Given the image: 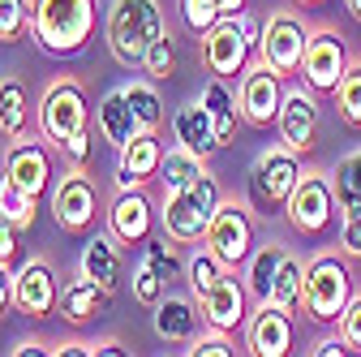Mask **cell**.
Segmentation results:
<instances>
[{
	"instance_id": "42",
	"label": "cell",
	"mask_w": 361,
	"mask_h": 357,
	"mask_svg": "<svg viewBox=\"0 0 361 357\" xmlns=\"http://www.w3.org/2000/svg\"><path fill=\"white\" fill-rule=\"evenodd\" d=\"M336 332H340V340H344L348 349H361V293H357V297H348L344 315L336 319Z\"/></svg>"
},
{
	"instance_id": "35",
	"label": "cell",
	"mask_w": 361,
	"mask_h": 357,
	"mask_svg": "<svg viewBox=\"0 0 361 357\" xmlns=\"http://www.w3.org/2000/svg\"><path fill=\"white\" fill-rule=\"evenodd\" d=\"M125 91V99L133 104V112L142 116V125L155 133L159 125H164V99H159V91H155V82L151 78H138V82H125L121 86Z\"/></svg>"
},
{
	"instance_id": "9",
	"label": "cell",
	"mask_w": 361,
	"mask_h": 357,
	"mask_svg": "<svg viewBox=\"0 0 361 357\" xmlns=\"http://www.w3.org/2000/svg\"><path fill=\"white\" fill-rule=\"evenodd\" d=\"M336 186H331V172H301V181L284 207L288 215V224L305 237H319L327 224H331V215H336Z\"/></svg>"
},
{
	"instance_id": "28",
	"label": "cell",
	"mask_w": 361,
	"mask_h": 357,
	"mask_svg": "<svg viewBox=\"0 0 361 357\" xmlns=\"http://www.w3.org/2000/svg\"><path fill=\"white\" fill-rule=\"evenodd\" d=\"M207 172V155H198V151H190V147H172V151H164V168H159V186H164V194H172V190H185V186H194L198 176Z\"/></svg>"
},
{
	"instance_id": "19",
	"label": "cell",
	"mask_w": 361,
	"mask_h": 357,
	"mask_svg": "<svg viewBox=\"0 0 361 357\" xmlns=\"http://www.w3.org/2000/svg\"><path fill=\"white\" fill-rule=\"evenodd\" d=\"M245 284H237L228 272H224L202 297H198V305H202V323H211V327H224V332H237L241 323H245Z\"/></svg>"
},
{
	"instance_id": "45",
	"label": "cell",
	"mask_w": 361,
	"mask_h": 357,
	"mask_svg": "<svg viewBox=\"0 0 361 357\" xmlns=\"http://www.w3.org/2000/svg\"><path fill=\"white\" fill-rule=\"evenodd\" d=\"M52 353H56V357H99V344H86V340H61Z\"/></svg>"
},
{
	"instance_id": "12",
	"label": "cell",
	"mask_w": 361,
	"mask_h": 357,
	"mask_svg": "<svg viewBox=\"0 0 361 357\" xmlns=\"http://www.w3.org/2000/svg\"><path fill=\"white\" fill-rule=\"evenodd\" d=\"M52 215H56V224L65 233H86L90 224H95V215H99V190H95V181H90L86 168L69 164V172L52 186Z\"/></svg>"
},
{
	"instance_id": "27",
	"label": "cell",
	"mask_w": 361,
	"mask_h": 357,
	"mask_svg": "<svg viewBox=\"0 0 361 357\" xmlns=\"http://www.w3.org/2000/svg\"><path fill=\"white\" fill-rule=\"evenodd\" d=\"M224 82H228V78H215L211 73V82L202 86V104L211 108V121H215V138H219V147H228L233 143V133H237V99L228 95V86H224Z\"/></svg>"
},
{
	"instance_id": "23",
	"label": "cell",
	"mask_w": 361,
	"mask_h": 357,
	"mask_svg": "<svg viewBox=\"0 0 361 357\" xmlns=\"http://www.w3.org/2000/svg\"><path fill=\"white\" fill-rule=\"evenodd\" d=\"M155 332L168 344H185L198 336V297H172L164 293V301L155 305Z\"/></svg>"
},
{
	"instance_id": "16",
	"label": "cell",
	"mask_w": 361,
	"mask_h": 357,
	"mask_svg": "<svg viewBox=\"0 0 361 357\" xmlns=\"http://www.w3.org/2000/svg\"><path fill=\"white\" fill-rule=\"evenodd\" d=\"M164 168V143L159 133H138L133 143L121 147V164H116V190H147L151 181H159Z\"/></svg>"
},
{
	"instance_id": "39",
	"label": "cell",
	"mask_w": 361,
	"mask_h": 357,
	"mask_svg": "<svg viewBox=\"0 0 361 357\" xmlns=\"http://www.w3.org/2000/svg\"><path fill=\"white\" fill-rule=\"evenodd\" d=\"M164 293H168V280L155 272V267L147 262V258H138L133 262V301H142V305H159L164 301Z\"/></svg>"
},
{
	"instance_id": "26",
	"label": "cell",
	"mask_w": 361,
	"mask_h": 357,
	"mask_svg": "<svg viewBox=\"0 0 361 357\" xmlns=\"http://www.w3.org/2000/svg\"><path fill=\"white\" fill-rule=\"evenodd\" d=\"M26 129H30V95L22 78H5L0 82V133L18 143L26 138Z\"/></svg>"
},
{
	"instance_id": "7",
	"label": "cell",
	"mask_w": 361,
	"mask_h": 357,
	"mask_svg": "<svg viewBox=\"0 0 361 357\" xmlns=\"http://www.w3.org/2000/svg\"><path fill=\"white\" fill-rule=\"evenodd\" d=\"M202 246L228 267V272H237V267L254 254V224H250V207L233 202V198H219L211 224L202 233Z\"/></svg>"
},
{
	"instance_id": "48",
	"label": "cell",
	"mask_w": 361,
	"mask_h": 357,
	"mask_svg": "<svg viewBox=\"0 0 361 357\" xmlns=\"http://www.w3.org/2000/svg\"><path fill=\"white\" fill-rule=\"evenodd\" d=\"M9 353H13V357H26V353H52V349H43L39 340H22V344H18V349H9Z\"/></svg>"
},
{
	"instance_id": "36",
	"label": "cell",
	"mask_w": 361,
	"mask_h": 357,
	"mask_svg": "<svg viewBox=\"0 0 361 357\" xmlns=\"http://www.w3.org/2000/svg\"><path fill=\"white\" fill-rule=\"evenodd\" d=\"M142 258L155 267L164 280H176L180 272H185V262H180V254H176V241H172L168 233H164V237H147V241H142Z\"/></svg>"
},
{
	"instance_id": "49",
	"label": "cell",
	"mask_w": 361,
	"mask_h": 357,
	"mask_svg": "<svg viewBox=\"0 0 361 357\" xmlns=\"http://www.w3.org/2000/svg\"><path fill=\"white\" fill-rule=\"evenodd\" d=\"M344 5H348V13H353V18L361 22V0H344Z\"/></svg>"
},
{
	"instance_id": "46",
	"label": "cell",
	"mask_w": 361,
	"mask_h": 357,
	"mask_svg": "<svg viewBox=\"0 0 361 357\" xmlns=\"http://www.w3.org/2000/svg\"><path fill=\"white\" fill-rule=\"evenodd\" d=\"M310 353H314V357H340V353H348V344H344V340H340V332H336V336L319 340V344H314Z\"/></svg>"
},
{
	"instance_id": "15",
	"label": "cell",
	"mask_w": 361,
	"mask_h": 357,
	"mask_svg": "<svg viewBox=\"0 0 361 357\" xmlns=\"http://www.w3.org/2000/svg\"><path fill=\"white\" fill-rule=\"evenodd\" d=\"M276 129H280V143L293 147L297 155H310L319 147V104H314L310 91H284V104H280V116H276Z\"/></svg>"
},
{
	"instance_id": "1",
	"label": "cell",
	"mask_w": 361,
	"mask_h": 357,
	"mask_svg": "<svg viewBox=\"0 0 361 357\" xmlns=\"http://www.w3.org/2000/svg\"><path fill=\"white\" fill-rule=\"evenodd\" d=\"M39 133L48 138L73 168L95 159V129H90V99L78 78H56L39 99Z\"/></svg>"
},
{
	"instance_id": "43",
	"label": "cell",
	"mask_w": 361,
	"mask_h": 357,
	"mask_svg": "<svg viewBox=\"0 0 361 357\" xmlns=\"http://www.w3.org/2000/svg\"><path fill=\"white\" fill-rule=\"evenodd\" d=\"M340 246L348 258H361V215H344L340 224Z\"/></svg>"
},
{
	"instance_id": "18",
	"label": "cell",
	"mask_w": 361,
	"mask_h": 357,
	"mask_svg": "<svg viewBox=\"0 0 361 357\" xmlns=\"http://www.w3.org/2000/svg\"><path fill=\"white\" fill-rule=\"evenodd\" d=\"M43 143H48V138H43ZM43 143L39 138H18L9 147V155H5V172L13 176L18 186H26L35 198H43V190L52 186V155H48Z\"/></svg>"
},
{
	"instance_id": "32",
	"label": "cell",
	"mask_w": 361,
	"mask_h": 357,
	"mask_svg": "<svg viewBox=\"0 0 361 357\" xmlns=\"http://www.w3.org/2000/svg\"><path fill=\"white\" fill-rule=\"evenodd\" d=\"M271 301H276L280 310H288V315H301L305 310V267L284 254L280 262V276H276V289H271Z\"/></svg>"
},
{
	"instance_id": "40",
	"label": "cell",
	"mask_w": 361,
	"mask_h": 357,
	"mask_svg": "<svg viewBox=\"0 0 361 357\" xmlns=\"http://www.w3.org/2000/svg\"><path fill=\"white\" fill-rule=\"evenodd\" d=\"M185 353H194V357H233V353H237V340H233V332L207 323V332H198Z\"/></svg>"
},
{
	"instance_id": "8",
	"label": "cell",
	"mask_w": 361,
	"mask_h": 357,
	"mask_svg": "<svg viewBox=\"0 0 361 357\" xmlns=\"http://www.w3.org/2000/svg\"><path fill=\"white\" fill-rule=\"evenodd\" d=\"M198 39H202V43H198L202 65H207V73H215V78H241V73L250 69V52L258 48V43L245 35L241 18H224V22H215L211 30H202Z\"/></svg>"
},
{
	"instance_id": "47",
	"label": "cell",
	"mask_w": 361,
	"mask_h": 357,
	"mask_svg": "<svg viewBox=\"0 0 361 357\" xmlns=\"http://www.w3.org/2000/svg\"><path fill=\"white\" fill-rule=\"evenodd\" d=\"M9 305H13V276H9V267L0 262V319H5Z\"/></svg>"
},
{
	"instance_id": "24",
	"label": "cell",
	"mask_w": 361,
	"mask_h": 357,
	"mask_svg": "<svg viewBox=\"0 0 361 357\" xmlns=\"http://www.w3.org/2000/svg\"><path fill=\"white\" fill-rule=\"evenodd\" d=\"M82 276H90V280H99L104 289H112L116 293V284H121V272H125V262H121V241L112 237V233H95L86 241V250H82Z\"/></svg>"
},
{
	"instance_id": "20",
	"label": "cell",
	"mask_w": 361,
	"mask_h": 357,
	"mask_svg": "<svg viewBox=\"0 0 361 357\" xmlns=\"http://www.w3.org/2000/svg\"><path fill=\"white\" fill-rule=\"evenodd\" d=\"M293 349V315L276 301H262L258 315L250 319V353L258 357H284Z\"/></svg>"
},
{
	"instance_id": "33",
	"label": "cell",
	"mask_w": 361,
	"mask_h": 357,
	"mask_svg": "<svg viewBox=\"0 0 361 357\" xmlns=\"http://www.w3.org/2000/svg\"><path fill=\"white\" fill-rule=\"evenodd\" d=\"M35 211H39V198H35L26 186H18L9 172L0 176V215H5L9 224L30 229V224H35Z\"/></svg>"
},
{
	"instance_id": "3",
	"label": "cell",
	"mask_w": 361,
	"mask_h": 357,
	"mask_svg": "<svg viewBox=\"0 0 361 357\" xmlns=\"http://www.w3.org/2000/svg\"><path fill=\"white\" fill-rule=\"evenodd\" d=\"M108 48L125 69H142V56L151 52V43L168 35L159 0H112L108 5Z\"/></svg>"
},
{
	"instance_id": "50",
	"label": "cell",
	"mask_w": 361,
	"mask_h": 357,
	"mask_svg": "<svg viewBox=\"0 0 361 357\" xmlns=\"http://www.w3.org/2000/svg\"><path fill=\"white\" fill-rule=\"evenodd\" d=\"M297 5H323V0H297Z\"/></svg>"
},
{
	"instance_id": "5",
	"label": "cell",
	"mask_w": 361,
	"mask_h": 357,
	"mask_svg": "<svg viewBox=\"0 0 361 357\" xmlns=\"http://www.w3.org/2000/svg\"><path fill=\"white\" fill-rule=\"evenodd\" d=\"M301 181V155L293 147H267L254 168H250V207L271 215V211H284L293 190Z\"/></svg>"
},
{
	"instance_id": "31",
	"label": "cell",
	"mask_w": 361,
	"mask_h": 357,
	"mask_svg": "<svg viewBox=\"0 0 361 357\" xmlns=\"http://www.w3.org/2000/svg\"><path fill=\"white\" fill-rule=\"evenodd\" d=\"M241 9H245V0H180V22L194 35H202L224 18H237Z\"/></svg>"
},
{
	"instance_id": "21",
	"label": "cell",
	"mask_w": 361,
	"mask_h": 357,
	"mask_svg": "<svg viewBox=\"0 0 361 357\" xmlns=\"http://www.w3.org/2000/svg\"><path fill=\"white\" fill-rule=\"evenodd\" d=\"M108 305H112V289H104L99 280H90V276H78L73 284L61 289V315H65L69 327L95 323Z\"/></svg>"
},
{
	"instance_id": "38",
	"label": "cell",
	"mask_w": 361,
	"mask_h": 357,
	"mask_svg": "<svg viewBox=\"0 0 361 357\" xmlns=\"http://www.w3.org/2000/svg\"><path fill=\"white\" fill-rule=\"evenodd\" d=\"M224 272H228V267H224V262H219L207 246H202L194 258H185V280H190V293H194V297H202V293H207V289L224 276Z\"/></svg>"
},
{
	"instance_id": "41",
	"label": "cell",
	"mask_w": 361,
	"mask_h": 357,
	"mask_svg": "<svg viewBox=\"0 0 361 357\" xmlns=\"http://www.w3.org/2000/svg\"><path fill=\"white\" fill-rule=\"evenodd\" d=\"M142 73H147L151 82H168V78L176 73V52H172V39H168V35L151 43V52L142 56Z\"/></svg>"
},
{
	"instance_id": "2",
	"label": "cell",
	"mask_w": 361,
	"mask_h": 357,
	"mask_svg": "<svg viewBox=\"0 0 361 357\" xmlns=\"http://www.w3.org/2000/svg\"><path fill=\"white\" fill-rule=\"evenodd\" d=\"M95 0H35L30 9V35L43 52L73 56L95 39Z\"/></svg>"
},
{
	"instance_id": "14",
	"label": "cell",
	"mask_w": 361,
	"mask_h": 357,
	"mask_svg": "<svg viewBox=\"0 0 361 357\" xmlns=\"http://www.w3.org/2000/svg\"><path fill=\"white\" fill-rule=\"evenodd\" d=\"M348 69V52H344V39L336 35V30H310V39H305V61H301V78H305V86L314 95H331L336 91V82H340V73Z\"/></svg>"
},
{
	"instance_id": "30",
	"label": "cell",
	"mask_w": 361,
	"mask_h": 357,
	"mask_svg": "<svg viewBox=\"0 0 361 357\" xmlns=\"http://www.w3.org/2000/svg\"><path fill=\"white\" fill-rule=\"evenodd\" d=\"M331 186H336V202L344 215H361V151H348L336 168H331Z\"/></svg>"
},
{
	"instance_id": "11",
	"label": "cell",
	"mask_w": 361,
	"mask_h": 357,
	"mask_svg": "<svg viewBox=\"0 0 361 357\" xmlns=\"http://www.w3.org/2000/svg\"><path fill=\"white\" fill-rule=\"evenodd\" d=\"M13 310L26 319L61 315V280H56L48 258H30L13 272Z\"/></svg>"
},
{
	"instance_id": "37",
	"label": "cell",
	"mask_w": 361,
	"mask_h": 357,
	"mask_svg": "<svg viewBox=\"0 0 361 357\" xmlns=\"http://www.w3.org/2000/svg\"><path fill=\"white\" fill-rule=\"evenodd\" d=\"M35 0H0V43H22L30 35Z\"/></svg>"
},
{
	"instance_id": "22",
	"label": "cell",
	"mask_w": 361,
	"mask_h": 357,
	"mask_svg": "<svg viewBox=\"0 0 361 357\" xmlns=\"http://www.w3.org/2000/svg\"><path fill=\"white\" fill-rule=\"evenodd\" d=\"M138 133H147V125H142L138 112H133V104L125 99V91H108L99 99V138L121 151L125 143L138 138Z\"/></svg>"
},
{
	"instance_id": "10",
	"label": "cell",
	"mask_w": 361,
	"mask_h": 357,
	"mask_svg": "<svg viewBox=\"0 0 361 357\" xmlns=\"http://www.w3.org/2000/svg\"><path fill=\"white\" fill-rule=\"evenodd\" d=\"M305 39L310 35L293 13H271L258 35V61L271 65L280 78H297L301 61H305Z\"/></svg>"
},
{
	"instance_id": "29",
	"label": "cell",
	"mask_w": 361,
	"mask_h": 357,
	"mask_svg": "<svg viewBox=\"0 0 361 357\" xmlns=\"http://www.w3.org/2000/svg\"><path fill=\"white\" fill-rule=\"evenodd\" d=\"M280 262H284V250L280 246H262L245 258V289L258 297V301H271V289H276V276H280Z\"/></svg>"
},
{
	"instance_id": "13",
	"label": "cell",
	"mask_w": 361,
	"mask_h": 357,
	"mask_svg": "<svg viewBox=\"0 0 361 357\" xmlns=\"http://www.w3.org/2000/svg\"><path fill=\"white\" fill-rule=\"evenodd\" d=\"M280 104H284V86H280V73L254 61L245 73H241V86H237V108H241V121L254 125V129H267L276 125L280 116Z\"/></svg>"
},
{
	"instance_id": "34",
	"label": "cell",
	"mask_w": 361,
	"mask_h": 357,
	"mask_svg": "<svg viewBox=\"0 0 361 357\" xmlns=\"http://www.w3.org/2000/svg\"><path fill=\"white\" fill-rule=\"evenodd\" d=\"M331 99L340 108V121L353 125V129H361V61H348V69L340 73Z\"/></svg>"
},
{
	"instance_id": "25",
	"label": "cell",
	"mask_w": 361,
	"mask_h": 357,
	"mask_svg": "<svg viewBox=\"0 0 361 357\" xmlns=\"http://www.w3.org/2000/svg\"><path fill=\"white\" fill-rule=\"evenodd\" d=\"M172 133H176V143H180V147H190V151H198V155L219 151L215 121H211V108H207L202 99L185 104V108H180V112L172 116Z\"/></svg>"
},
{
	"instance_id": "17",
	"label": "cell",
	"mask_w": 361,
	"mask_h": 357,
	"mask_svg": "<svg viewBox=\"0 0 361 357\" xmlns=\"http://www.w3.org/2000/svg\"><path fill=\"white\" fill-rule=\"evenodd\" d=\"M151 198L142 190H116L112 207H108V233L121 241V246H142L151 237Z\"/></svg>"
},
{
	"instance_id": "4",
	"label": "cell",
	"mask_w": 361,
	"mask_h": 357,
	"mask_svg": "<svg viewBox=\"0 0 361 357\" xmlns=\"http://www.w3.org/2000/svg\"><path fill=\"white\" fill-rule=\"evenodd\" d=\"M215 207H219V181H215L211 172H202L194 186L164 194V211H159L164 233H168L176 246L202 241V233H207V224H211Z\"/></svg>"
},
{
	"instance_id": "44",
	"label": "cell",
	"mask_w": 361,
	"mask_h": 357,
	"mask_svg": "<svg viewBox=\"0 0 361 357\" xmlns=\"http://www.w3.org/2000/svg\"><path fill=\"white\" fill-rule=\"evenodd\" d=\"M18 233H22V229H18V224H9V219L0 215V262H5V267H9V262H13V254H18Z\"/></svg>"
},
{
	"instance_id": "6",
	"label": "cell",
	"mask_w": 361,
	"mask_h": 357,
	"mask_svg": "<svg viewBox=\"0 0 361 357\" xmlns=\"http://www.w3.org/2000/svg\"><path fill=\"white\" fill-rule=\"evenodd\" d=\"M353 297V276L340 254H319L305 267V315L314 323H336Z\"/></svg>"
}]
</instances>
